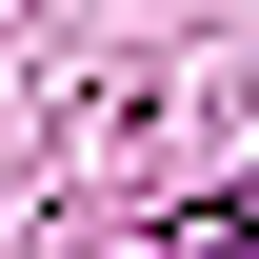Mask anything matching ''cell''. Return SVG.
I'll list each match as a JSON object with an SVG mask.
<instances>
[{
	"label": "cell",
	"instance_id": "cell-1",
	"mask_svg": "<svg viewBox=\"0 0 259 259\" xmlns=\"http://www.w3.org/2000/svg\"><path fill=\"white\" fill-rule=\"evenodd\" d=\"M160 259H259V199H220V220H180Z\"/></svg>",
	"mask_w": 259,
	"mask_h": 259
}]
</instances>
